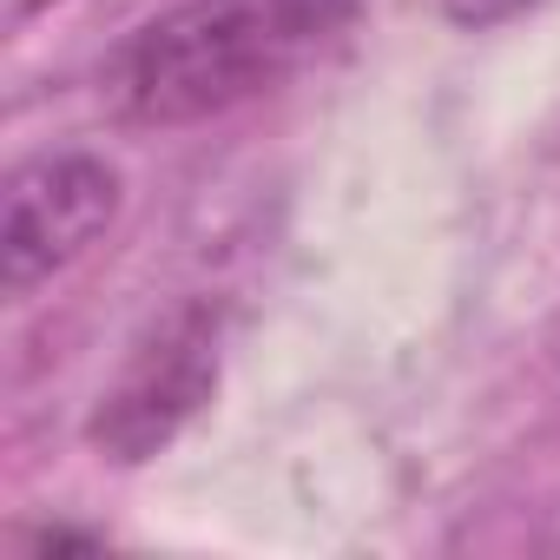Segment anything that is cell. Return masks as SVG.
<instances>
[{
	"instance_id": "6da1fadb",
	"label": "cell",
	"mask_w": 560,
	"mask_h": 560,
	"mask_svg": "<svg viewBox=\"0 0 560 560\" xmlns=\"http://www.w3.org/2000/svg\"><path fill=\"white\" fill-rule=\"evenodd\" d=\"M363 0H185L139 27L113 67V93L139 126H198L317 60Z\"/></svg>"
},
{
	"instance_id": "7a4b0ae2",
	"label": "cell",
	"mask_w": 560,
	"mask_h": 560,
	"mask_svg": "<svg viewBox=\"0 0 560 560\" xmlns=\"http://www.w3.org/2000/svg\"><path fill=\"white\" fill-rule=\"evenodd\" d=\"M211 389H218V317L205 304H185L165 324H152V337H139V350L100 389L86 435L113 462H145L211 402Z\"/></svg>"
},
{
	"instance_id": "3957f363",
	"label": "cell",
	"mask_w": 560,
	"mask_h": 560,
	"mask_svg": "<svg viewBox=\"0 0 560 560\" xmlns=\"http://www.w3.org/2000/svg\"><path fill=\"white\" fill-rule=\"evenodd\" d=\"M119 211V172L86 152H54L14 172L8 185V231H0V257H8V298H34L54 270H67Z\"/></svg>"
},
{
	"instance_id": "277c9868",
	"label": "cell",
	"mask_w": 560,
	"mask_h": 560,
	"mask_svg": "<svg viewBox=\"0 0 560 560\" xmlns=\"http://www.w3.org/2000/svg\"><path fill=\"white\" fill-rule=\"evenodd\" d=\"M540 0H442V14L455 21V27H508V21H521V14H534Z\"/></svg>"
}]
</instances>
